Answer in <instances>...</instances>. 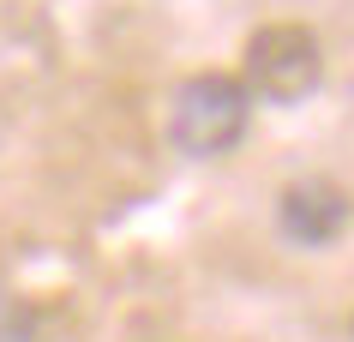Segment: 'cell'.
<instances>
[{
    "instance_id": "cell-1",
    "label": "cell",
    "mask_w": 354,
    "mask_h": 342,
    "mask_svg": "<svg viewBox=\"0 0 354 342\" xmlns=\"http://www.w3.org/2000/svg\"><path fill=\"white\" fill-rule=\"evenodd\" d=\"M246 84L228 73H198L174 91V114L168 133L187 156H228L246 138Z\"/></svg>"
},
{
    "instance_id": "cell-3",
    "label": "cell",
    "mask_w": 354,
    "mask_h": 342,
    "mask_svg": "<svg viewBox=\"0 0 354 342\" xmlns=\"http://www.w3.org/2000/svg\"><path fill=\"white\" fill-rule=\"evenodd\" d=\"M348 222V192L330 180H300L282 192V234L300 247H330Z\"/></svg>"
},
{
    "instance_id": "cell-2",
    "label": "cell",
    "mask_w": 354,
    "mask_h": 342,
    "mask_svg": "<svg viewBox=\"0 0 354 342\" xmlns=\"http://www.w3.org/2000/svg\"><path fill=\"white\" fill-rule=\"evenodd\" d=\"M318 73H324V55H318V37L306 24H264L246 42V96H264V102H300V96L318 91Z\"/></svg>"
}]
</instances>
